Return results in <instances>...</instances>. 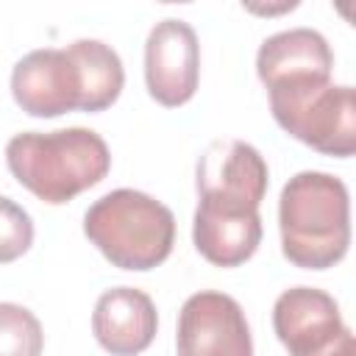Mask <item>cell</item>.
<instances>
[{"label": "cell", "mask_w": 356, "mask_h": 356, "mask_svg": "<svg viewBox=\"0 0 356 356\" xmlns=\"http://www.w3.org/2000/svg\"><path fill=\"white\" fill-rule=\"evenodd\" d=\"M334 53L323 33L289 28L267 36L256 53V72L267 89L295 81H331Z\"/></svg>", "instance_id": "8fae6325"}, {"label": "cell", "mask_w": 356, "mask_h": 356, "mask_svg": "<svg viewBox=\"0 0 356 356\" xmlns=\"http://www.w3.org/2000/svg\"><path fill=\"white\" fill-rule=\"evenodd\" d=\"M273 328L289 356H356L337 300L314 286H292L273 306Z\"/></svg>", "instance_id": "5b68a950"}, {"label": "cell", "mask_w": 356, "mask_h": 356, "mask_svg": "<svg viewBox=\"0 0 356 356\" xmlns=\"http://www.w3.org/2000/svg\"><path fill=\"white\" fill-rule=\"evenodd\" d=\"M175 348L178 356H253L242 306L214 289L189 295L178 312Z\"/></svg>", "instance_id": "52a82bcc"}, {"label": "cell", "mask_w": 356, "mask_h": 356, "mask_svg": "<svg viewBox=\"0 0 356 356\" xmlns=\"http://www.w3.org/2000/svg\"><path fill=\"white\" fill-rule=\"evenodd\" d=\"M72 58L78 61L81 78H83V100L81 111H103L108 108L125 83V70L117 56V50L100 39H75L67 44Z\"/></svg>", "instance_id": "4fadbf2b"}, {"label": "cell", "mask_w": 356, "mask_h": 356, "mask_svg": "<svg viewBox=\"0 0 356 356\" xmlns=\"http://www.w3.org/2000/svg\"><path fill=\"white\" fill-rule=\"evenodd\" d=\"M6 164L28 192L58 206L100 184L111 167V153L103 136L89 128L25 131L8 139Z\"/></svg>", "instance_id": "7a4b0ae2"}, {"label": "cell", "mask_w": 356, "mask_h": 356, "mask_svg": "<svg viewBox=\"0 0 356 356\" xmlns=\"http://www.w3.org/2000/svg\"><path fill=\"white\" fill-rule=\"evenodd\" d=\"M31 242H33L31 214L11 197L0 195V264L19 259L31 248Z\"/></svg>", "instance_id": "9a60e30c"}, {"label": "cell", "mask_w": 356, "mask_h": 356, "mask_svg": "<svg viewBox=\"0 0 356 356\" xmlns=\"http://www.w3.org/2000/svg\"><path fill=\"white\" fill-rule=\"evenodd\" d=\"M267 181V161L253 145L242 139L214 142L197 161V203L220 211H259Z\"/></svg>", "instance_id": "8992f818"}, {"label": "cell", "mask_w": 356, "mask_h": 356, "mask_svg": "<svg viewBox=\"0 0 356 356\" xmlns=\"http://www.w3.org/2000/svg\"><path fill=\"white\" fill-rule=\"evenodd\" d=\"M192 239L206 261L236 267L256 253L261 242V217L259 211H220L197 203Z\"/></svg>", "instance_id": "7c38bea8"}, {"label": "cell", "mask_w": 356, "mask_h": 356, "mask_svg": "<svg viewBox=\"0 0 356 356\" xmlns=\"http://www.w3.org/2000/svg\"><path fill=\"white\" fill-rule=\"evenodd\" d=\"M83 234L114 267L153 270L172 253L175 217L139 189H114L86 209Z\"/></svg>", "instance_id": "3957f363"}, {"label": "cell", "mask_w": 356, "mask_h": 356, "mask_svg": "<svg viewBox=\"0 0 356 356\" xmlns=\"http://www.w3.org/2000/svg\"><path fill=\"white\" fill-rule=\"evenodd\" d=\"M284 256L303 270L334 267L350 245L348 186L328 172L303 170L292 175L278 200Z\"/></svg>", "instance_id": "6da1fadb"}, {"label": "cell", "mask_w": 356, "mask_h": 356, "mask_svg": "<svg viewBox=\"0 0 356 356\" xmlns=\"http://www.w3.org/2000/svg\"><path fill=\"white\" fill-rule=\"evenodd\" d=\"M270 92L275 122L303 145L348 159L356 150V95L353 86L331 81H295Z\"/></svg>", "instance_id": "277c9868"}, {"label": "cell", "mask_w": 356, "mask_h": 356, "mask_svg": "<svg viewBox=\"0 0 356 356\" xmlns=\"http://www.w3.org/2000/svg\"><path fill=\"white\" fill-rule=\"evenodd\" d=\"M11 95L31 117H58L64 111L81 108L83 78L78 61L67 47L31 50L14 64Z\"/></svg>", "instance_id": "9c48e42d"}, {"label": "cell", "mask_w": 356, "mask_h": 356, "mask_svg": "<svg viewBox=\"0 0 356 356\" xmlns=\"http://www.w3.org/2000/svg\"><path fill=\"white\" fill-rule=\"evenodd\" d=\"M200 81V44L189 22L167 17L145 42V83L156 103L175 108L195 97Z\"/></svg>", "instance_id": "ba28073f"}, {"label": "cell", "mask_w": 356, "mask_h": 356, "mask_svg": "<svg viewBox=\"0 0 356 356\" xmlns=\"http://www.w3.org/2000/svg\"><path fill=\"white\" fill-rule=\"evenodd\" d=\"M159 314L147 292L136 286L106 289L92 312V334L111 356H136L150 348Z\"/></svg>", "instance_id": "30bf717a"}, {"label": "cell", "mask_w": 356, "mask_h": 356, "mask_svg": "<svg viewBox=\"0 0 356 356\" xmlns=\"http://www.w3.org/2000/svg\"><path fill=\"white\" fill-rule=\"evenodd\" d=\"M44 334L33 312L19 303H0V356H42Z\"/></svg>", "instance_id": "5bb4252c"}]
</instances>
